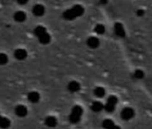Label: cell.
<instances>
[{
  "label": "cell",
  "instance_id": "277c9868",
  "mask_svg": "<svg viewBox=\"0 0 152 129\" xmlns=\"http://www.w3.org/2000/svg\"><path fill=\"white\" fill-rule=\"evenodd\" d=\"M15 115L17 117H24L28 114V109H27V108L24 105L20 104V105H17L15 107Z\"/></svg>",
  "mask_w": 152,
  "mask_h": 129
},
{
  "label": "cell",
  "instance_id": "9a60e30c",
  "mask_svg": "<svg viewBox=\"0 0 152 129\" xmlns=\"http://www.w3.org/2000/svg\"><path fill=\"white\" fill-rule=\"evenodd\" d=\"M38 39H39V41L41 44H43V45L48 44V43L50 42V40H51L50 35H49L48 32L44 33L43 35H41V36H39V37H38Z\"/></svg>",
  "mask_w": 152,
  "mask_h": 129
},
{
  "label": "cell",
  "instance_id": "7a4b0ae2",
  "mask_svg": "<svg viewBox=\"0 0 152 129\" xmlns=\"http://www.w3.org/2000/svg\"><path fill=\"white\" fill-rule=\"evenodd\" d=\"M83 113V110L81 106H78V105L74 106L72 108L71 114L69 115V121L72 124H77L78 122H80Z\"/></svg>",
  "mask_w": 152,
  "mask_h": 129
},
{
  "label": "cell",
  "instance_id": "30bf717a",
  "mask_svg": "<svg viewBox=\"0 0 152 129\" xmlns=\"http://www.w3.org/2000/svg\"><path fill=\"white\" fill-rule=\"evenodd\" d=\"M39 99H40V96H39V93L38 92H31L28 94V100L31 103L39 102Z\"/></svg>",
  "mask_w": 152,
  "mask_h": 129
},
{
  "label": "cell",
  "instance_id": "5bb4252c",
  "mask_svg": "<svg viewBox=\"0 0 152 129\" xmlns=\"http://www.w3.org/2000/svg\"><path fill=\"white\" fill-rule=\"evenodd\" d=\"M91 108V110L94 112H100L102 109H104V105L100 101H94L92 102Z\"/></svg>",
  "mask_w": 152,
  "mask_h": 129
},
{
  "label": "cell",
  "instance_id": "83f0119b",
  "mask_svg": "<svg viewBox=\"0 0 152 129\" xmlns=\"http://www.w3.org/2000/svg\"><path fill=\"white\" fill-rule=\"evenodd\" d=\"M2 117V116H1V114H0V117Z\"/></svg>",
  "mask_w": 152,
  "mask_h": 129
},
{
  "label": "cell",
  "instance_id": "484cf974",
  "mask_svg": "<svg viewBox=\"0 0 152 129\" xmlns=\"http://www.w3.org/2000/svg\"><path fill=\"white\" fill-rule=\"evenodd\" d=\"M99 2L101 5H106L107 3V0H99Z\"/></svg>",
  "mask_w": 152,
  "mask_h": 129
},
{
  "label": "cell",
  "instance_id": "ac0fdd59",
  "mask_svg": "<svg viewBox=\"0 0 152 129\" xmlns=\"http://www.w3.org/2000/svg\"><path fill=\"white\" fill-rule=\"evenodd\" d=\"M115 125V123L112 119H105L102 123V126L105 128V129H111L113 126Z\"/></svg>",
  "mask_w": 152,
  "mask_h": 129
},
{
  "label": "cell",
  "instance_id": "9c48e42d",
  "mask_svg": "<svg viewBox=\"0 0 152 129\" xmlns=\"http://www.w3.org/2000/svg\"><path fill=\"white\" fill-rule=\"evenodd\" d=\"M14 19L17 23H23L26 20V14L23 11H17L14 15Z\"/></svg>",
  "mask_w": 152,
  "mask_h": 129
},
{
  "label": "cell",
  "instance_id": "6da1fadb",
  "mask_svg": "<svg viewBox=\"0 0 152 129\" xmlns=\"http://www.w3.org/2000/svg\"><path fill=\"white\" fill-rule=\"evenodd\" d=\"M83 13H84L83 7L82 6L77 5V6H74L73 7H72V8L66 10V11L64 13L63 16H64V18L65 20L72 21V20H74V19H76L77 17L83 15Z\"/></svg>",
  "mask_w": 152,
  "mask_h": 129
},
{
  "label": "cell",
  "instance_id": "52a82bcc",
  "mask_svg": "<svg viewBox=\"0 0 152 129\" xmlns=\"http://www.w3.org/2000/svg\"><path fill=\"white\" fill-rule=\"evenodd\" d=\"M114 28H115V34L117 36H119L121 38H123V37L125 36V31H124V26H123L122 23H116L115 24V27Z\"/></svg>",
  "mask_w": 152,
  "mask_h": 129
},
{
  "label": "cell",
  "instance_id": "3957f363",
  "mask_svg": "<svg viewBox=\"0 0 152 129\" xmlns=\"http://www.w3.org/2000/svg\"><path fill=\"white\" fill-rule=\"evenodd\" d=\"M134 117V110L132 108H125L121 111V118L124 120H130Z\"/></svg>",
  "mask_w": 152,
  "mask_h": 129
},
{
  "label": "cell",
  "instance_id": "5b68a950",
  "mask_svg": "<svg viewBox=\"0 0 152 129\" xmlns=\"http://www.w3.org/2000/svg\"><path fill=\"white\" fill-rule=\"evenodd\" d=\"M27 56H28V53L24 48H17L15 51V57L17 60L23 61L27 58Z\"/></svg>",
  "mask_w": 152,
  "mask_h": 129
},
{
  "label": "cell",
  "instance_id": "8fae6325",
  "mask_svg": "<svg viewBox=\"0 0 152 129\" xmlns=\"http://www.w3.org/2000/svg\"><path fill=\"white\" fill-rule=\"evenodd\" d=\"M45 125L48 127H55L57 125V119L53 116L47 117L45 119Z\"/></svg>",
  "mask_w": 152,
  "mask_h": 129
},
{
  "label": "cell",
  "instance_id": "2e32d148",
  "mask_svg": "<svg viewBox=\"0 0 152 129\" xmlns=\"http://www.w3.org/2000/svg\"><path fill=\"white\" fill-rule=\"evenodd\" d=\"M46 32H47L46 28L43 27V26H41V25H39V26H37V27L34 29V34H35L37 37H39V36L43 35V34L46 33Z\"/></svg>",
  "mask_w": 152,
  "mask_h": 129
},
{
  "label": "cell",
  "instance_id": "4316f807",
  "mask_svg": "<svg viewBox=\"0 0 152 129\" xmlns=\"http://www.w3.org/2000/svg\"><path fill=\"white\" fill-rule=\"evenodd\" d=\"M111 129H121V128H120V126H118V125H115Z\"/></svg>",
  "mask_w": 152,
  "mask_h": 129
},
{
  "label": "cell",
  "instance_id": "7c38bea8",
  "mask_svg": "<svg viewBox=\"0 0 152 129\" xmlns=\"http://www.w3.org/2000/svg\"><path fill=\"white\" fill-rule=\"evenodd\" d=\"M87 44L91 48H96L99 46V40L96 37H91L87 40Z\"/></svg>",
  "mask_w": 152,
  "mask_h": 129
},
{
  "label": "cell",
  "instance_id": "d4e9b609",
  "mask_svg": "<svg viewBox=\"0 0 152 129\" xmlns=\"http://www.w3.org/2000/svg\"><path fill=\"white\" fill-rule=\"evenodd\" d=\"M144 14H145V12H144L143 10H141V9H140V10H138V11L136 12V15H137L138 16H142Z\"/></svg>",
  "mask_w": 152,
  "mask_h": 129
},
{
  "label": "cell",
  "instance_id": "e0dca14e",
  "mask_svg": "<svg viewBox=\"0 0 152 129\" xmlns=\"http://www.w3.org/2000/svg\"><path fill=\"white\" fill-rule=\"evenodd\" d=\"M94 94L98 97V98H103L106 94V91L103 87H97L94 90Z\"/></svg>",
  "mask_w": 152,
  "mask_h": 129
},
{
  "label": "cell",
  "instance_id": "ba28073f",
  "mask_svg": "<svg viewBox=\"0 0 152 129\" xmlns=\"http://www.w3.org/2000/svg\"><path fill=\"white\" fill-rule=\"evenodd\" d=\"M32 13L36 16H42L45 14V7L42 5H35L32 8Z\"/></svg>",
  "mask_w": 152,
  "mask_h": 129
},
{
  "label": "cell",
  "instance_id": "d6986e66",
  "mask_svg": "<svg viewBox=\"0 0 152 129\" xmlns=\"http://www.w3.org/2000/svg\"><path fill=\"white\" fill-rule=\"evenodd\" d=\"M8 62V56L5 53H0V66H5Z\"/></svg>",
  "mask_w": 152,
  "mask_h": 129
},
{
  "label": "cell",
  "instance_id": "603a6c76",
  "mask_svg": "<svg viewBox=\"0 0 152 129\" xmlns=\"http://www.w3.org/2000/svg\"><path fill=\"white\" fill-rule=\"evenodd\" d=\"M107 102L111 103V104H114V105H116V104H117V102H118V99H117V97H115V96L112 95V96L108 97V99H107Z\"/></svg>",
  "mask_w": 152,
  "mask_h": 129
},
{
  "label": "cell",
  "instance_id": "cb8c5ba5",
  "mask_svg": "<svg viewBox=\"0 0 152 129\" xmlns=\"http://www.w3.org/2000/svg\"><path fill=\"white\" fill-rule=\"evenodd\" d=\"M16 2L19 5H26L29 2V0H16Z\"/></svg>",
  "mask_w": 152,
  "mask_h": 129
},
{
  "label": "cell",
  "instance_id": "ffe728a7",
  "mask_svg": "<svg viewBox=\"0 0 152 129\" xmlns=\"http://www.w3.org/2000/svg\"><path fill=\"white\" fill-rule=\"evenodd\" d=\"M115 105H114V104L107 102L106 105H104V109L108 113H112L115 110Z\"/></svg>",
  "mask_w": 152,
  "mask_h": 129
},
{
  "label": "cell",
  "instance_id": "7402d4cb",
  "mask_svg": "<svg viewBox=\"0 0 152 129\" xmlns=\"http://www.w3.org/2000/svg\"><path fill=\"white\" fill-rule=\"evenodd\" d=\"M95 32L98 33V34H103L105 32V27L104 25L102 24H98L96 27H95Z\"/></svg>",
  "mask_w": 152,
  "mask_h": 129
},
{
  "label": "cell",
  "instance_id": "4fadbf2b",
  "mask_svg": "<svg viewBox=\"0 0 152 129\" xmlns=\"http://www.w3.org/2000/svg\"><path fill=\"white\" fill-rule=\"evenodd\" d=\"M11 125V121L9 118L6 117H0V128L2 129H7Z\"/></svg>",
  "mask_w": 152,
  "mask_h": 129
},
{
  "label": "cell",
  "instance_id": "8992f818",
  "mask_svg": "<svg viewBox=\"0 0 152 129\" xmlns=\"http://www.w3.org/2000/svg\"><path fill=\"white\" fill-rule=\"evenodd\" d=\"M67 88H68V91L71 92H77L80 91L81 89V85L78 82H75V81H72L68 84L67 85Z\"/></svg>",
  "mask_w": 152,
  "mask_h": 129
},
{
  "label": "cell",
  "instance_id": "44dd1931",
  "mask_svg": "<svg viewBox=\"0 0 152 129\" xmlns=\"http://www.w3.org/2000/svg\"><path fill=\"white\" fill-rule=\"evenodd\" d=\"M133 77H134L135 79L140 80V79H142V78L144 77V73H143L141 70H136V71L134 72V74H133Z\"/></svg>",
  "mask_w": 152,
  "mask_h": 129
}]
</instances>
